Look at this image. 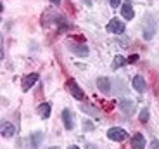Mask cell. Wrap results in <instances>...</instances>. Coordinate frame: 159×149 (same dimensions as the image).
<instances>
[{
  "label": "cell",
  "mask_w": 159,
  "mask_h": 149,
  "mask_svg": "<svg viewBox=\"0 0 159 149\" xmlns=\"http://www.w3.org/2000/svg\"><path fill=\"white\" fill-rule=\"evenodd\" d=\"M107 137L111 139V141L121 142V141H125V139L128 137V133H126V130L119 128V127H112L111 130H107Z\"/></svg>",
  "instance_id": "1"
},
{
  "label": "cell",
  "mask_w": 159,
  "mask_h": 149,
  "mask_svg": "<svg viewBox=\"0 0 159 149\" xmlns=\"http://www.w3.org/2000/svg\"><path fill=\"white\" fill-rule=\"evenodd\" d=\"M66 89L69 90V94H71L75 99H78V101H83V97H85V94H83V90L80 89L78 85H76V81L75 80H69L68 83H66Z\"/></svg>",
  "instance_id": "2"
},
{
  "label": "cell",
  "mask_w": 159,
  "mask_h": 149,
  "mask_svg": "<svg viewBox=\"0 0 159 149\" xmlns=\"http://www.w3.org/2000/svg\"><path fill=\"white\" fill-rule=\"evenodd\" d=\"M106 30H107L109 33H116V35H119V33L125 31V23H121L119 19H111V23L106 26Z\"/></svg>",
  "instance_id": "3"
},
{
  "label": "cell",
  "mask_w": 159,
  "mask_h": 149,
  "mask_svg": "<svg viewBox=\"0 0 159 149\" xmlns=\"http://www.w3.org/2000/svg\"><path fill=\"white\" fill-rule=\"evenodd\" d=\"M69 50H71V52H75L76 56H80V57L88 56V47H87V45H81V44L69 42Z\"/></svg>",
  "instance_id": "4"
},
{
  "label": "cell",
  "mask_w": 159,
  "mask_h": 149,
  "mask_svg": "<svg viewBox=\"0 0 159 149\" xmlns=\"http://www.w3.org/2000/svg\"><path fill=\"white\" fill-rule=\"evenodd\" d=\"M0 132L4 137H14V133H16V127L9 123V121H2L0 123Z\"/></svg>",
  "instance_id": "5"
},
{
  "label": "cell",
  "mask_w": 159,
  "mask_h": 149,
  "mask_svg": "<svg viewBox=\"0 0 159 149\" xmlns=\"http://www.w3.org/2000/svg\"><path fill=\"white\" fill-rule=\"evenodd\" d=\"M36 81H38V73H31V75H28V77L23 80V90L24 92H28Z\"/></svg>",
  "instance_id": "6"
},
{
  "label": "cell",
  "mask_w": 159,
  "mask_h": 149,
  "mask_svg": "<svg viewBox=\"0 0 159 149\" xmlns=\"http://www.w3.org/2000/svg\"><path fill=\"white\" fill-rule=\"evenodd\" d=\"M121 16L125 17V19H133V7H131V2L130 0H125V4H123V7H121Z\"/></svg>",
  "instance_id": "7"
},
{
  "label": "cell",
  "mask_w": 159,
  "mask_h": 149,
  "mask_svg": "<svg viewBox=\"0 0 159 149\" xmlns=\"http://www.w3.org/2000/svg\"><path fill=\"white\" fill-rule=\"evenodd\" d=\"M131 147L133 149H145V139L142 133H135L131 137Z\"/></svg>",
  "instance_id": "8"
},
{
  "label": "cell",
  "mask_w": 159,
  "mask_h": 149,
  "mask_svg": "<svg viewBox=\"0 0 159 149\" xmlns=\"http://www.w3.org/2000/svg\"><path fill=\"white\" fill-rule=\"evenodd\" d=\"M62 121H64V127L66 130H71L73 125H75V121H73V113L69 109H64L62 111Z\"/></svg>",
  "instance_id": "9"
},
{
  "label": "cell",
  "mask_w": 159,
  "mask_h": 149,
  "mask_svg": "<svg viewBox=\"0 0 159 149\" xmlns=\"http://www.w3.org/2000/svg\"><path fill=\"white\" fill-rule=\"evenodd\" d=\"M97 87H99V89H100V92H104V94L111 92V81H109L106 77L97 78Z\"/></svg>",
  "instance_id": "10"
},
{
  "label": "cell",
  "mask_w": 159,
  "mask_h": 149,
  "mask_svg": "<svg viewBox=\"0 0 159 149\" xmlns=\"http://www.w3.org/2000/svg\"><path fill=\"white\" fill-rule=\"evenodd\" d=\"M131 83H133V89H135L139 94H143V92H145V80H143L140 75H137V77L133 78V81H131Z\"/></svg>",
  "instance_id": "11"
},
{
  "label": "cell",
  "mask_w": 159,
  "mask_h": 149,
  "mask_svg": "<svg viewBox=\"0 0 159 149\" xmlns=\"http://www.w3.org/2000/svg\"><path fill=\"white\" fill-rule=\"evenodd\" d=\"M38 113L43 120H47V118L50 116V104H48V102H43V104L38 108Z\"/></svg>",
  "instance_id": "12"
},
{
  "label": "cell",
  "mask_w": 159,
  "mask_h": 149,
  "mask_svg": "<svg viewBox=\"0 0 159 149\" xmlns=\"http://www.w3.org/2000/svg\"><path fill=\"white\" fill-rule=\"evenodd\" d=\"M121 109H123L126 114H131L133 113V102L131 101H123L121 102Z\"/></svg>",
  "instance_id": "13"
},
{
  "label": "cell",
  "mask_w": 159,
  "mask_h": 149,
  "mask_svg": "<svg viewBox=\"0 0 159 149\" xmlns=\"http://www.w3.org/2000/svg\"><path fill=\"white\" fill-rule=\"evenodd\" d=\"M125 57L123 56H116L114 57V61H112V69H118V68H121V66L125 64Z\"/></svg>",
  "instance_id": "14"
},
{
  "label": "cell",
  "mask_w": 159,
  "mask_h": 149,
  "mask_svg": "<svg viewBox=\"0 0 159 149\" xmlns=\"http://www.w3.org/2000/svg\"><path fill=\"white\" fill-rule=\"evenodd\" d=\"M140 121L142 123H147L149 121V109H142L140 111Z\"/></svg>",
  "instance_id": "15"
},
{
  "label": "cell",
  "mask_w": 159,
  "mask_h": 149,
  "mask_svg": "<svg viewBox=\"0 0 159 149\" xmlns=\"http://www.w3.org/2000/svg\"><path fill=\"white\" fill-rule=\"evenodd\" d=\"M109 5L114 9V7H118V5H121V0H109Z\"/></svg>",
  "instance_id": "16"
},
{
  "label": "cell",
  "mask_w": 159,
  "mask_h": 149,
  "mask_svg": "<svg viewBox=\"0 0 159 149\" xmlns=\"http://www.w3.org/2000/svg\"><path fill=\"white\" fill-rule=\"evenodd\" d=\"M151 149H159V141H157V139H152V142H151Z\"/></svg>",
  "instance_id": "17"
},
{
  "label": "cell",
  "mask_w": 159,
  "mask_h": 149,
  "mask_svg": "<svg viewBox=\"0 0 159 149\" xmlns=\"http://www.w3.org/2000/svg\"><path fill=\"white\" fill-rule=\"evenodd\" d=\"M40 137H42V133H36L35 137H33V146H35V147L38 146V139H40Z\"/></svg>",
  "instance_id": "18"
},
{
  "label": "cell",
  "mask_w": 159,
  "mask_h": 149,
  "mask_svg": "<svg viewBox=\"0 0 159 149\" xmlns=\"http://www.w3.org/2000/svg\"><path fill=\"white\" fill-rule=\"evenodd\" d=\"M137 59H139V56H137V54H133V56H130V57H128V63H135Z\"/></svg>",
  "instance_id": "19"
},
{
  "label": "cell",
  "mask_w": 159,
  "mask_h": 149,
  "mask_svg": "<svg viewBox=\"0 0 159 149\" xmlns=\"http://www.w3.org/2000/svg\"><path fill=\"white\" fill-rule=\"evenodd\" d=\"M85 128H87L88 132H90V130L93 128V125H92V123H88V121H87V123H85Z\"/></svg>",
  "instance_id": "20"
},
{
  "label": "cell",
  "mask_w": 159,
  "mask_h": 149,
  "mask_svg": "<svg viewBox=\"0 0 159 149\" xmlns=\"http://www.w3.org/2000/svg\"><path fill=\"white\" fill-rule=\"evenodd\" d=\"M85 149H97V146L95 144H87V146H85Z\"/></svg>",
  "instance_id": "21"
},
{
  "label": "cell",
  "mask_w": 159,
  "mask_h": 149,
  "mask_svg": "<svg viewBox=\"0 0 159 149\" xmlns=\"http://www.w3.org/2000/svg\"><path fill=\"white\" fill-rule=\"evenodd\" d=\"M50 2H52V4H56V5H57V4L61 2V0H50Z\"/></svg>",
  "instance_id": "22"
},
{
  "label": "cell",
  "mask_w": 159,
  "mask_h": 149,
  "mask_svg": "<svg viewBox=\"0 0 159 149\" xmlns=\"http://www.w3.org/2000/svg\"><path fill=\"white\" fill-rule=\"evenodd\" d=\"M68 149H80L78 146H71V147H68Z\"/></svg>",
  "instance_id": "23"
}]
</instances>
